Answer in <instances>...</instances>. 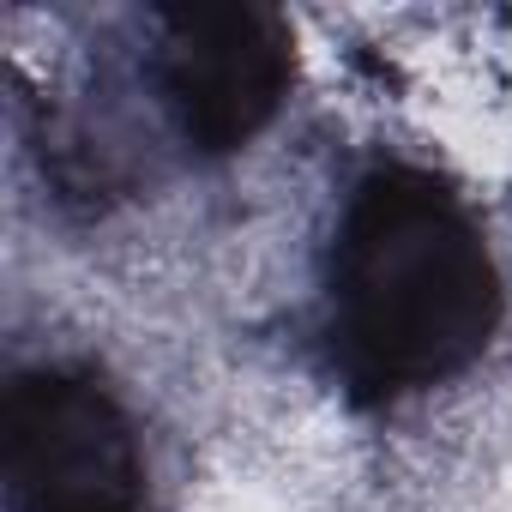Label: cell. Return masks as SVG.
I'll list each match as a JSON object with an SVG mask.
<instances>
[{"instance_id": "7a4b0ae2", "label": "cell", "mask_w": 512, "mask_h": 512, "mask_svg": "<svg viewBox=\"0 0 512 512\" xmlns=\"http://www.w3.org/2000/svg\"><path fill=\"white\" fill-rule=\"evenodd\" d=\"M0 470L19 512H145L133 422L79 368H31L7 386Z\"/></svg>"}, {"instance_id": "3957f363", "label": "cell", "mask_w": 512, "mask_h": 512, "mask_svg": "<svg viewBox=\"0 0 512 512\" xmlns=\"http://www.w3.org/2000/svg\"><path fill=\"white\" fill-rule=\"evenodd\" d=\"M157 79L181 133L223 157L260 133L296 79V37L284 13L253 0H181L157 13Z\"/></svg>"}, {"instance_id": "6da1fadb", "label": "cell", "mask_w": 512, "mask_h": 512, "mask_svg": "<svg viewBox=\"0 0 512 512\" xmlns=\"http://www.w3.org/2000/svg\"><path fill=\"white\" fill-rule=\"evenodd\" d=\"M500 326V272L464 199L428 169H374L332 247V362L356 404L470 368Z\"/></svg>"}]
</instances>
